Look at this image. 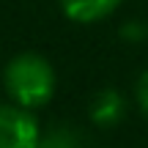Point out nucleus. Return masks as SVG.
Returning a JSON list of instances; mask_svg holds the SVG:
<instances>
[{
	"instance_id": "39448f33",
	"label": "nucleus",
	"mask_w": 148,
	"mask_h": 148,
	"mask_svg": "<svg viewBox=\"0 0 148 148\" xmlns=\"http://www.w3.org/2000/svg\"><path fill=\"white\" fill-rule=\"evenodd\" d=\"M38 148H82V145H79V134L71 126H52L41 132Z\"/></svg>"
},
{
	"instance_id": "f257e3e1",
	"label": "nucleus",
	"mask_w": 148,
	"mask_h": 148,
	"mask_svg": "<svg viewBox=\"0 0 148 148\" xmlns=\"http://www.w3.org/2000/svg\"><path fill=\"white\" fill-rule=\"evenodd\" d=\"M58 88V74L52 63L38 52H19L3 69V90L8 101L25 110H41L49 104Z\"/></svg>"
},
{
	"instance_id": "0eeeda50",
	"label": "nucleus",
	"mask_w": 148,
	"mask_h": 148,
	"mask_svg": "<svg viewBox=\"0 0 148 148\" xmlns=\"http://www.w3.org/2000/svg\"><path fill=\"white\" fill-rule=\"evenodd\" d=\"M134 101H137V110L148 118V69L137 77L134 82Z\"/></svg>"
},
{
	"instance_id": "f03ea898",
	"label": "nucleus",
	"mask_w": 148,
	"mask_h": 148,
	"mask_svg": "<svg viewBox=\"0 0 148 148\" xmlns=\"http://www.w3.org/2000/svg\"><path fill=\"white\" fill-rule=\"evenodd\" d=\"M41 126L33 110L14 104H0V148H38Z\"/></svg>"
},
{
	"instance_id": "423d86ee",
	"label": "nucleus",
	"mask_w": 148,
	"mask_h": 148,
	"mask_svg": "<svg viewBox=\"0 0 148 148\" xmlns=\"http://www.w3.org/2000/svg\"><path fill=\"white\" fill-rule=\"evenodd\" d=\"M121 38L123 41H145L148 38V25L143 19H129V22H123V27H121Z\"/></svg>"
},
{
	"instance_id": "20e7f679",
	"label": "nucleus",
	"mask_w": 148,
	"mask_h": 148,
	"mask_svg": "<svg viewBox=\"0 0 148 148\" xmlns=\"http://www.w3.org/2000/svg\"><path fill=\"white\" fill-rule=\"evenodd\" d=\"M58 5L71 22L93 25V22L107 19L121 5V0H58Z\"/></svg>"
},
{
	"instance_id": "7ed1b4c3",
	"label": "nucleus",
	"mask_w": 148,
	"mask_h": 148,
	"mask_svg": "<svg viewBox=\"0 0 148 148\" xmlns=\"http://www.w3.org/2000/svg\"><path fill=\"white\" fill-rule=\"evenodd\" d=\"M90 121L101 129H110L115 123H121L123 112H126V99L118 88H104L90 99Z\"/></svg>"
}]
</instances>
